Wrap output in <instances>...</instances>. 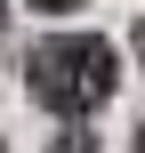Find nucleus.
Wrapping results in <instances>:
<instances>
[{
  "instance_id": "f257e3e1",
  "label": "nucleus",
  "mask_w": 145,
  "mask_h": 153,
  "mask_svg": "<svg viewBox=\"0 0 145 153\" xmlns=\"http://www.w3.org/2000/svg\"><path fill=\"white\" fill-rule=\"evenodd\" d=\"M24 89H32L48 113H65V121L97 113V105L121 89L113 40H97V32H57V40H40V48L24 56Z\"/></svg>"
},
{
  "instance_id": "f03ea898",
  "label": "nucleus",
  "mask_w": 145,
  "mask_h": 153,
  "mask_svg": "<svg viewBox=\"0 0 145 153\" xmlns=\"http://www.w3.org/2000/svg\"><path fill=\"white\" fill-rule=\"evenodd\" d=\"M48 153H97V137H89L81 121H65V129H57V145H48Z\"/></svg>"
},
{
  "instance_id": "7ed1b4c3",
  "label": "nucleus",
  "mask_w": 145,
  "mask_h": 153,
  "mask_svg": "<svg viewBox=\"0 0 145 153\" xmlns=\"http://www.w3.org/2000/svg\"><path fill=\"white\" fill-rule=\"evenodd\" d=\"M32 8H40V16H65V8H81V0H32Z\"/></svg>"
},
{
  "instance_id": "20e7f679",
  "label": "nucleus",
  "mask_w": 145,
  "mask_h": 153,
  "mask_svg": "<svg viewBox=\"0 0 145 153\" xmlns=\"http://www.w3.org/2000/svg\"><path fill=\"white\" fill-rule=\"evenodd\" d=\"M129 153H145V129H137V145H129Z\"/></svg>"
},
{
  "instance_id": "39448f33",
  "label": "nucleus",
  "mask_w": 145,
  "mask_h": 153,
  "mask_svg": "<svg viewBox=\"0 0 145 153\" xmlns=\"http://www.w3.org/2000/svg\"><path fill=\"white\" fill-rule=\"evenodd\" d=\"M0 153H8V145H0Z\"/></svg>"
}]
</instances>
